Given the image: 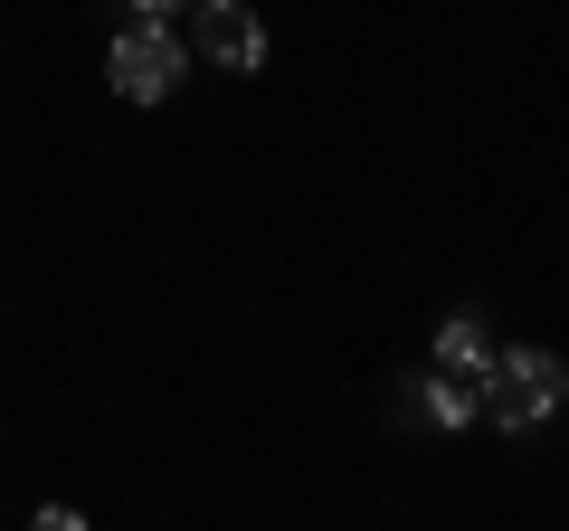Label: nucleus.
Listing matches in <instances>:
<instances>
[{
  "label": "nucleus",
  "instance_id": "f257e3e1",
  "mask_svg": "<svg viewBox=\"0 0 569 531\" xmlns=\"http://www.w3.org/2000/svg\"><path fill=\"white\" fill-rule=\"evenodd\" d=\"M560 399H569V370L550 361V351H531V342L493 351V370H485V418H493V428L531 437L541 418H560Z\"/></svg>",
  "mask_w": 569,
  "mask_h": 531
},
{
  "label": "nucleus",
  "instance_id": "f03ea898",
  "mask_svg": "<svg viewBox=\"0 0 569 531\" xmlns=\"http://www.w3.org/2000/svg\"><path fill=\"white\" fill-rule=\"evenodd\" d=\"M104 77H114L123 104H171V86L190 77V48L171 39L162 20H123L114 48H104Z\"/></svg>",
  "mask_w": 569,
  "mask_h": 531
},
{
  "label": "nucleus",
  "instance_id": "7ed1b4c3",
  "mask_svg": "<svg viewBox=\"0 0 569 531\" xmlns=\"http://www.w3.org/2000/svg\"><path fill=\"white\" fill-rule=\"evenodd\" d=\"M475 409H485V380H456V370H427V380L399 389V418L408 428H437V437L475 428Z\"/></svg>",
  "mask_w": 569,
  "mask_h": 531
},
{
  "label": "nucleus",
  "instance_id": "20e7f679",
  "mask_svg": "<svg viewBox=\"0 0 569 531\" xmlns=\"http://www.w3.org/2000/svg\"><path fill=\"white\" fill-rule=\"evenodd\" d=\"M200 58H219L228 77H257L266 67V20L247 10V0H209L200 10Z\"/></svg>",
  "mask_w": 569,
  "mask_h": 531
},
{
  "label": "nucleus",
  "instance_id": "39448f33",
  "mask_svg": "<svg viewBox=\"0 0 569 531\" xmlns=\"http://www.w3.org/2000/svg\"><path fill=\"white\" fill-rule=\"evenodd\" d=\"M493 332H485V313H447V323H437V370H456V380H485L493 370Z\"/></svg>",
  "mask_w": 569,
  "mask_h": 531
},
{
  "label": "nucleus",
  "instance_id": "423d86ee",
  "mask_svg": "<svg viewBox=\"0 0 569 531\" xmlns=\"http://www.w3.org/2000/svg\"><path fill=\"white\" fill-rule=\"evenodd\" d=\"M171 10H190V20H200L209 0H133V20H162V29H171Z\"/></svg>",
  "mask_w": 569,
  "mask_h": 531
},
{
  "label": "nucleus",
  "instance_id": "0eeeda50",
  "mask_svg": "<svg viewBox=\"0 0 569 531\" xmlns=\"http://www.w3.org/2000/svg\"><path fill=\"white\" fill-rule=\"evenodd\" d=\"M29 531H86V512H67V503H48L39 522H29Z\"/></svg>",
  "mask_w": 569,
  "mask_h": 531
}]
</instances>
